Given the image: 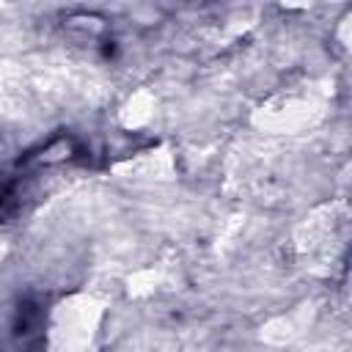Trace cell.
<instances>
[{
	"instance_id": "6da1fadb",
	"label": "cell",
	"mask_w": 352,
	"mask_h": 352,
	"mask_svg": "<svg viewBox=\"0 0 352 352\" xmlns=\"http://www.w3.org/2000/svg\"><path fill=\"white\" fill-rule=\"evenodd\" d=\"M151 116H154V99H151L146 91L132 94V96L126 99V104L121 107V121H124V126H129V129L148 124Z\"/></svg>"
}]
</instances>
